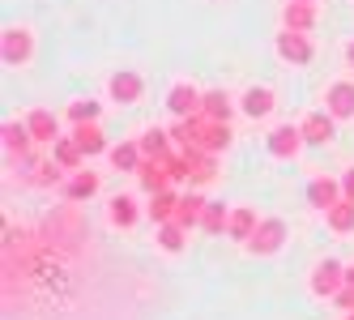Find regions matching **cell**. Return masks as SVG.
Here are the masks:
<instances>
[{
  "mask_svg": "<svg viewBox=\"0 0 354 320\" xmlns=\"http://www.w3.org/2000/svg\"><path fill=\"white\" fill-rule=\"evenodd\" d=\"M286 223H282V218H261V223H257V231H252V239L243 243V252L248 256H277V252H282L286 248Z\"/></svg>",
  "mask_w": 354,
  "mask_h": 320,
  "instance_id": "obj_1",
  "label": "cell"
},
{
  "mask_svg": "<svg viewBox=\"0 0 354 320\" xmlns=\"http://www.w3.org/2000/svg\"><path fill=\"white\" fill-rule=\"evenodd\" d=\"M0 56H5L9 68H26L35 60V35H30V26H5V35H0Z\"/></svg>",
  "mask_w": 354,
  "mask_h": 320,
  "instance_id": "obj_2",
  "label": "cell"
},
{
  "mask_svg": "<svg viewBox=\"0 0 354 320\" xmlns=\"http://www.w3.org/2000/svg\"><path fill=\"white\" fill-rule=\"evenodd\" d=\"M308 286H312V294H316V299H337V290L346 286V265H342V261H333V256L316 261V265H312V278H308Z\"/></svg>",
  "mask_w": 354,
  "mask_h": 320,
  "instance_id": "obj_3",
  "label": "cell"
},
{
  "mask_svg": "<svg viewBox=\"0 0 354 320\" xmlns=\"http://www.w3.org/2000/svg\"><path fill=\"white\" fill-rule=\"evenodd\" d=\"M86 231H82V209H77V201H64V209H56L52 218H47V243H68V239H82Z\"/></svg>",
  "mask_w": 354,
  "mask_h": 320,
  "instance_id": "obj_4",
  "label": "cell"
},
{
  "mask_svg": "<svg viewBox=\"0 0 354 320\" xmlns=\"http://www.w3.org/2000/svg\"><path fill=\"white\" fill-rule=\"evenodd\" d=\"M273 52H277V60H286V64L303 68V64H312L316 47H312V39L303 35V30H286V26H282V35L273 39Z\"/></svg>",
  "mask_w": 354,
  "mask_h": 320,
  "instance_id": "obj_5",
  "label": "cell"
},
{
  "mask_svg": "<svg viewBox=\"0 0 354 320\" xmlns=\"http://www.w3.org/2000/svg\"><path fill=\"white\" fill-rule=\"evenodd\" d=\"M303 124H277V129H269V137H265V150L273 154V158H299V150H303Z\"/></svg>",
  "mask_w": 354,
  "mask_h": 320,
  "instance_id": "obj_6",
  "label": "cell"
},
{
  "mask_svg": "<svg viewBox=\"0 0 354 320\" xmlns=\"http://www.w3.org/2000/svg\"><path fill=\"white\" fill-rule=\"evenodd\" d=\"M141 94H145V77H141V73H133V68H120V73H111V82H107V98H111V103H120V107H133Z\"/></svg>",
  "mask_w": 354,
  "mask_h": 320,
  "instance_id": "obj_7",
  "label": "cell"
},
{
  "mask_svg": "<svg viewBox=\"0 0 354 320\" xmlns=\"http://www.w3.org/2000/svg\"><path fill=\"white\" fill-rule=\"evenodd\" d=\"M324 111L337 120V124H346V120H354V82H333L324 86Z\"/></svg>",
  "mask_w": 354,
  "mask_h": 320,
  "instance_id": "obj_8",
  "label": "cell"
},
{
  "mask_svg": "<svg viewBox=\"0 0 354 320\" xmlns=\"http://www.w3.org/2000/svg\"><path fill=\"white\" fill-rule=\"evenodd\" d=\"M201 98H205V90H196L192 82H175L167 90V111L175 120H184V115H196L201 111Z\"/></svg>",
  "mask_w": 354,
  "mask_h": 320,
  "instance_id": "obj_9",
  "label": "cell"
},
{
  "mask_svg": "<svg viewBox=\"0 0 354 320\" xmlns=\"http://www.w3.org/2000/svg\"><path fill=\"white\" fill-rule=\"evenodd\" d=\"M141 214H145V209L137 205V196H133V192H115L111 201H107V223H111L115 231H133Z\"/></svg>",
  "mask_w": 354,
  "mask_h": 320,
  "instance_id": "obj_10",
  "label": "cell"
},
{
  "mask_svg": "<svg viewBox=\"0 0 354 320\" xmlns=\"http://www.w3.org/2000/svg\"><path fill=\"white\" fill-rule=\"evenodd\" d=\"M273 107H277V94H273L269 86H248V90L239 94V111H243L248 120H269Z\"/></svg>",
  "mask_w": 354,
  "mask_h": 320,
  "instance_id": "obj_11",
  "label": "cell"
},
{
  "mask_svg": "<svg viewBox=\"0 0 354 320\" xmlns=\"http://www.w3.org/2000/svg\"><path fill=\"white\" fill-rule=\"evenodd\" d=\"M337 137V120L328 111H308L303 115V141L308 145H333Z\"/></svg>",
  "mask_w": 354,
  "mask_h": 320,
  "instance_id": "obj_12",
  "label": "cell"
},
{
  "mask_svg": "<svg viewBox=\"0 0 354 320\" xmlns=\"http://www.w3.org/2000/svg\"><path fill=\"white\" fill-rule=\"evenodd\" d=\"M316 17H320L316 0H286V5H282V26L286 30H303V35H308L316 26Z\"/></svg>",
  "mask_w": 354,
  "mask_h": 320,
  "instance_id": "obj_13",
  "label": "cell"
},
{
  "mask_svg": "<svg viewBox=\"0 0 354 320\" xmlns=\"http://www.w3.org/2000/svg\"><path fill=\"white\" fill-rule=\"evenodd\" d=\"M184 150V158H188V184H209L214 176H218V158L209 154V150H201V145H180Z\"/></svg>",
  "mask_w": 354,
  "mask_h": 320,
  "instance_id": "obj_14",
  "label": "cell"
},
{
  "mask_svg": "<svg viewBox=\"0 0 354 320\" xmlns=\"http://www.w3.org/2000/svg\"><path fill=\"white\" fill-rule=\"evenodd\" d=\"M26 129H30L35 145H56V141H60V120L47 111V107H35V111L26 115Z\"/></svg>",
  "mask_w": 354,
  "mask_h": 320,
  "instance_id": "obj_15",
  "label": "cell"
},
{
  "mask_svg": "<svg viewBox=\"0 0 354 320\" xmlns=\"http://www.w3.org/2000/svg\"><path fill=\"white\" fill-rule=\"evenodd\" d=\"M137 184H141L145 192H162V188H171L175 176H171L167 158H145V162L137 167Z\"/></svg>",
  "mask_w": 354,
  "mask_h": 320,
  "instance_id": "obj_16",
  "label": "cell"
},
{
  "mask_svg": "<svg viewBox=\"0 0 354 320\" xmlns=\"http://www.w3.org/2000/svg\"><path fill=\"white\" fill-rule=\"evenodd\" d=\"M342 180H328V176H316L312 184H308V201L320 209V214H328V209H333L337 201H342Z\"/></svg>",
  "mask_w": 354,
  "mask_h": 320,
  "instance_id": "obj_17",
  "label": "cell"
},
{
  "mask_svg": "<svg viewBox=\"0 0 354 320\" xmlns=\"http://www.w3.org/2000/svg\"><path fill=\"white\" fill-rule=\"evenodd\" d=\"M98 188H103V180H98V171H73L68 184H64V201H90V196H98Z\"/></svg>",
  "mask_w": 354,
  "mask_h": 320,
  "instance_id": "obj_18",
  "label": "cell"
},
{
  "mask_svg": "<svg viewBox=\"0 0 354 320\" xmlns=\"http://www.w3.org/2000/svg\"><path fill=\"white\" fill-rule=\"evenodd\" d=\"M175 209H180V196H175L171 188H162V192H149V205H145V218L154 227H162V223H171L175 218Z\"/></svg>",
  "mask_w": 354,
  "mask_h": 320,
  "instance_id": "obj_19",
  "label": "cell"
},
{
  "mask_svg": "<svg viewBox=\"0 0 354 320\" xmlns=\"http://www.w3.org/2000/svg\"><path fill=\"white\" fill-rule=\"evenodd\" d=\"M5 150L9 154H17V158H26L30 154V145H35V137H30V129H26V120H5Z\"/></svg>",
  "mask_w": 354,
  "mask_h": 320,
  "instance_id": "obj_20",
  "label": "cell"
},
{
  "mask_svg": "<svg viewBox=\"0 0 354 320\" xmlns=\"http://www.w3.org/2000/svg\"><path fill=\"white\" fill-rule=\"evenodd\" d=\"M257 223H261V218H257V209H252V205H235L231 209V223H226V235H231L235 243H248L252 231H257Z\"/></svg>",
  "mask_w": 354,
  "mask_h": 320,
  "instance_id": "obj_21",
  "label": "cell"
},
{
  "mask_svg": "<svg viewBox=\"0 0 354 320\" xmlns=\"http://www.w3.org/2000/svg\"><path fill=\"white\" fill-rule=\"evenodd\" d=\"M73 137H77V145L86 150V158L107 154V150H111L107 137H103V129H98V120H86V124H77V129H73Z\"/></svg>",
  "mask_w": 354,
  "mask_h": 320,
  "instance_id": "obj_22",
  "label": "cell"
},
{
  "mask_svg": "<svg viewBox=\"0 0 354 320\" xmlns=\"http://www.w3.org/2000/svg\"><path fill=\"white\" fill-rule=\"evenodd\" d=\"M107 158H111L115 171H129V176H137V167L145 162V154H141V145H137V141H120V145H111Z\"/></svg>",
  "mask_w": 354,
  "mask_h": 320,
  "instance_id": "obj_23",
  "label": "cell"
},
{
  "mask_svg": "<svg viewBox=\"0 0 354 320\" xmlns=\"http://www.w3.org/2000/svg\"><path fill=\"white\" fill-rule=\"evenodd\" d=\"M154 243H158V248L162 252H184L188 248V227H180V223H175V218H171V223H162V227H154Z\"/></svg>",
  "mask_w": 354,
  "mask_h": 320,
  "instance_id": "obj_24",
  "label": "cell"
},
{
  "mask_svg": "<svg viewBox=\"0 0 354 320\" xmlns=\"http://www.w3.org/2000/svg\"><path fill=\"white\" fill-rule=\"evenodd\" d=\"M205 196H201V192H188V196H180V209H175V223H180V227H201V218H205Z\"/></svg>",
  "mask_w": 354,
  "mask_h": 320,
  "instance_id": "obj_25",
  "label": "cell"
},
{
  "mask_svg": "<svg viewBox=\"0 0 354 320\" xmlns=\"http://www.w3.org/2000/svg\"><path fill=\"white\" fill-rule=\"evenodd\" d=\"M52 158H56L64 171H82V162H86V150L77 145V137H60V141L52 145Z\"/></svg>",
  "mask_w": 354,
  "mask_h": 320,
  "instance_id": "obj_26",
  "label": "cell"
},
{
  "mask_svg": "<svg viewBox=\"0 0 354 320\" xmlns=\"http://www.w3.org/2000/svg\"><path fill=\"white\" fill-rule=\"evenodd\" d=\"M239 103L226 90H205V98H201V111L205 115H214V120H231V111H235Z\"/></svg>",
  "mask_w": 354,
  "mask_h": 320,
  "instance_id": "obj_27",
  "label": "cell"
},
{
  "mask_svg": "<svg viewBox=\"0 0 354 320\" xmlns=\"http://www.w3.org/2000/svg\"><path fill=\"white\" fill-rule=\"evenodd\" d=\"M137 145H141L145 158H167V154H171V133H167V129H145Z\"/></svg>",
  "mask_w": 354,
  "mask_h": 320,
  "instance_id": "obj_28",
  "label": "cell"
},
{
  "mask_svg": "<svg viewBox=\"0 0 354 320\" xmlns=\"http://www.w3.org/2000/svg\"><path fill=\"white\" fill-rule=\"evenodd\" d=\"M324 223H328V231L350 235V231H354V201H346V196H342V201H337L333 209L324 214Z\"/></svg>",
  "mask_w": 354,
  "mask_h": 320,
  "instance_id": "obj_29",
  "label": "cell"
},
{
  "mask_svg": "<svg viewBox=\"0 0 354 320\" xmlns=\"http://www.w3.org/2000/svg\"><path fill=\"white\" fill-rule=\"evenodd\" d=\"M226 223H231V209H226L222 201H209L205 205V218H201V231H205V235H222Z\"/></svg>",
  "mask_w": 354,
  "mask_h": 320,
  "instance_id": "obj_30",
  "label": "cell"
},
{
  "mask_svg": "<svg viewBox=\"0 0 354 320\" xmlns=\"http://www.w3.org/2000/svg\"><path fill=\"white\" fill-rule=\"evenodd\" d=\"M98 115H103V103H94V98L68 103V120H73V124H86V120H98Z\"/></svg>",
  "mask_w": 354,
  "mask_h": 320,
  "instance_id": "obj_31",
  "label": "cell"
},
{
  "mask_svg": "<svg viewBox=\"0 0 354 320\" xmlns=\"http://www.w3.org/2000/svg\"><path fill=\"white\" fill-rule=\"evenodd\" d=\"M333 303H337L342 312H354V282H346V286L337 290V299H333Z\"/></svg>",
  "mask_w": 354,
  "mask_h": 320,
  "instance_id": "obj_32",
  "label": "cell"
},
{
  "mask_svg": "<svg viewBox=\"0 0 354 320\" xmlns=\"http://www.w3.org/2000/svg\"><path fill=\"white\" fill-rule=\"evenodd\" d=\"M342 192H346V201H354V167L342 176Z\"/></svg>",
  "mask_w": 354,
  "mask_h": 320,
  "instance_id": "obj_33",
  "label": "cell"
},
{
  "mask_svg": "<svg viewBox=\"0 0 354 320\" xmlns=\"http://www.w3.org/2000/svg\"><path fill=\"white\" fill-rule=\"evenodd\" d=\"M346 64H350V68H354V39H350V43H346Z\"/></svg>",
  "mask_w": 354,
  "mask_h": 320,
  "instance_id": "obj_34",
  "label": "cell"
},
{
  "mask_svg": "<svg viewBox=\"0 0 354 320\" xmlns=\"http://www.w3.org/2000/svg\"><path fill=\"white\" fill-rule=\"evenodd\" d=\"M346 282H354V261H350V265H346Z\"/></svg>",
  "mask_w": 354,
  "mask_h": 320,
  "instance_id": "obj_35",
  "label": "cell"
},
{
  "mask_svg": "<svg viewBox=\"0 0 354 320\" xmlns=\"http://www.w3.org/2000/svg\"><path fill=\"white\" fill-rule=\"evenodd\" d=\"M346 320H354V312H346Z\"/></svg>",
  "mask_w": 354,
  "mask_h": 320,
  "instance_id": "obj_36",
  "label": "cell"
}]
</instances>
